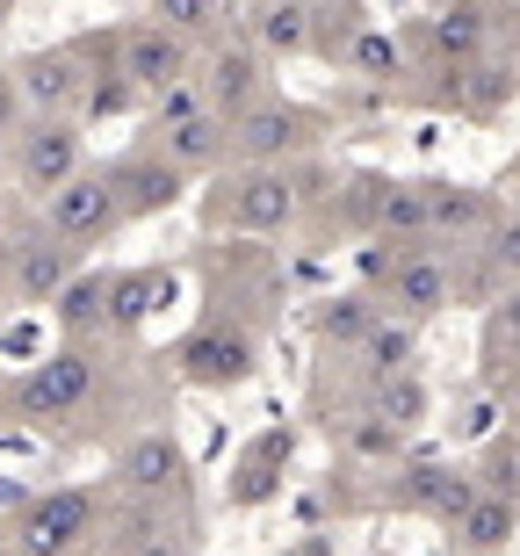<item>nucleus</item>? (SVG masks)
<instances>
[{"instance_id": "nucleus-6", "label": "nucleus", "mask_w": 520, "mask_h": 556, "mask_svg": "<svg viewBox=\"0 0 520 556\" xmlns=\"http://www.w3.org/2000/svg\"><path fill=\"white\" fill-rule=\"evenodd\" d=\"M37 210H43V231H51V239H65V247H80V253L124 231L116 174H109V166H94V160H87V166H80V174H73L65 188H51V195H43Z\"/></svg>"}, {"instance_id": "nucleus-10", "label": "nucleus", "mask_w": 520, "mask_h": 556, "mask_svg": "<svg viewBox=\"0 0 520 556\" xmlns=\"http://www.w3.org/2000/svg\"><path fill=\"white\" fill-rule=\"evenodd\" d=\"M326 138V124H318L304 102H253L246 116H231V166H290L296 152H312V144Z\"/></svg>"}, {"instance_id": "nucleus-28", "label": "nucleus", "mask_w": 520, "mask_h": 556, "mask_svg": "<svg viewBox=\"0 0 520 556\" xmlns=\"http://www.w3.org/2000/svg\"><path fill=\"white\" fill-rule=\"evenodd\" d=\"M369 413L391 419L397 433H413L419 419H427V383H419L413 369H405V376H376V383H369Z\"/></svg>"}, {"instance_id": "nucleus-12", "label": "nucleus", "mask_w": 520, "mask_h": 556, "mask_svg": "<svg viewBox=\"0 0 520 556\" xmlns=\"http://www.w3.org/2000/svg\"><path fill=\"white\" fill-rule=\"evenodd\" d=\"M354 231L369 239H427V181H397V174H354L340 188Z\"/></svg>"}, {"instance_id": "nucleus-15", "label": "nucleus", "mask_w": 520, "mask_h": 556, "mask_svg": "<svg viewBox=\"0 0 520 556\" xmlns=\"http://www.w3.org/2000/svg\"><path fill=\"white\" fill-rule=\"evenodd\" d=\"M152 152H167L181 174H225L231 166V124L217 109H195L181 124H160L152 130Z\"/></svg>"}, {"instance_id": "nucleus-20", "label": "nucleus", "mask_w": 520, "mask_h": 556, "mask_svg": "<svg viewBox=\"0 0 520 556\" xmlns=\"http://www.w3.org/2000/svg\"><path fill=\"white\" fill-rule=\"evenodd\" d=\"M499 225V203L484 188H462V181H427V239H484Z\"/></svg>"}, {"instance_id": "nucleus-11", "label": "nucleus", "mask_w": 520, "mask_h": 556, "mask_svg": "<svg viewBox=\"0 0 520 556\" xmlns=\"http://www.w3.org/2000/svg\"><path fill=\"white\" fill-rule=\"evenodd\" d=\"M116 65H124V80L138 87V102L152 109L181 80H195V43H188L181 29H167V22H130V29H116Z\"/></svg>"}, {"instance_id": "nucleus-4", "label": "nucleus", "mask_w": 520, "mask_h": 556, "mask_svg": "<svg viewBox=\"0 0 520 556\" xmlns=\"http://www.w3.org/2000/svg\"><path fill=\"white\" fill-rule=\"evenodd\" d=\"M109 484H116V506H145L152 514V506H181L188 484H195V470H188V448L167 427H145V433H130L124 448H116Z\"/></svg>"}, {"instance_id": "nucleus-36", "label": "nucleus", "mask_w": 520, "mask_h": 556, "mask_svg": "<svg viewBox=\"0 0 520 556\" xmlns=\"http://www.w3.org/2000/svg\"><path fill=\"white\" fill-rule=\"evenodd\" d=\"M282 556H304V549H282Z\"/></svg>"}, {"instance_id": "nucleus-34", "label": "nucleus", "mask_w": 520, "mask_h": 556, "mask_svg": "<svg viewBox=\"0 0 520 556\" xmlns=\"http://www.w3.org/2000/svg\"><path fill=\"white\" fill-rule=\"evenodd\" d=\"M492 326H499L506 340H520V282H513V289L499 296V311H492Z\"/></svg>"}, {"instance_id": "nucleus-27", "label": "nucleus", "mask_w": 520, "mask_h": 556, "mask_svg": "<svg viewBox=\"0 0 520 556\" xmlns=\"http://www.w3.org/2000/svg\"><path fill=\"white\" fill-rule=\"evenodd\" d=\"M340 65H347L354 80H369V87H391L397 73H405V43H397L391 29H376V22H362V29H354V43L340 51Z\"/></svg>"}, {"instance_id": "nucleus-19", "label": "nucleus", "mask_w": 520, "mask_h": 556, "mask_svg": "<svg viewBox=\"0 0 520 556\" xmlns=\"http://www.w3.org/2000/svg\"><path fill=\"white\" fill-rule=\"evenodd\" d=\"M484 37H492V15H484L478 0H448V8H434V15L419 22V51L434 65H470L484 51Z\"/></svg>"}, {"instance_id": "nucleus-18", "label": "nucleus", "mask_w": 520, "mask_h": 556, "mask_svg": "<svg viewBox=\"0 0 520 556\" xmlns=\"http://www.w3.org/2000/svg\"><path fill=\"white\" fill-rule=\"evenodd\" d=\"M513 535H520V506L499 492V484H484V492L448 520V542H456L462 556H506Z\"/></svg>"}, {"instance_id": "nucleus-23", "label": "nucleus", "mask_w": 520, "mask_h": 556, "mask_svg": "<svg viewBox=\"0 0 520 556\" xmlns=\"http://www.w3.org/2000/svg\"><path fill=\"white\" fill-rule=\"evenodd\" d=\"M109 282H116L109 268H80L73 282L59 289L51 318H59L65 340H94V332H109Z\"/></svg>"}, {"instance_id": "nucleus-22", "label": "nucleus", "mask_w": 520, "mask_h": 556, "mask_svg": "<svg viewBox=\"0 0 520 556\" xmlns=\"http://www.w3.org/2000/svg\"><path fill=\"white\" fill-rule=\"evenodd\" d=\"M174 268H124L109 282V332H138L160 304H174Z\"/></svg>"}, {"instance_id": "nucleus-1", "label": "nucleus", "mask_w": 520, "mask_h": 556, "mask_svg": "<svg viewBox=\"0 0 520 556\" xmlns=\"http://www.w3.org/2000/svg\"><path fill=\"white\" fill-rule=\"evenodd\" d=\"M116 514V484H51V492L22 498L8 549L15 556H87L94 535Z\"/></svg>"}, {"instance_id": "nucleus-2", "label": "nucleus", "mask_w": 520, "mask_h": 556, "mask_svg": "<svg viewBox=\"0 0 520 556\" xmlns=\"http://www.w3.org/2000/svg\"><path fill=\"white\" fill-rule=\"evenodd\" d=\"M94 397H102V354H94V340H59L43 362H29L8 383V413L29 419V427H65V419L94 413Z\"/></svg>"}, {"instance_id": "nucleus-24", "label": "nucleus", "mask_w": 520, "mask_h": 556, "mask_svg": "<svg viewBox=\"0 0 520 556\" xmlns=\"http://www.w3.org/2000/svg\"><path fill=\"white\" fill-rule=\"evenodd\" d=\"M253 29H261V51H268V59H304V51H318L312 0H268V8L253 15Z\"/></svg>"}, {"instance_id": "nucleus-31", "label": "nucleus", "mask_w": 520, "mask_h": 556, "mask_svg": "<svg viewBox=\"0 0 520 556\" xmlns=\"http://www.w3.org/2000/svg\"><path fill=\"white\" fill-rule=\"evenodd\" d=\"M29 130V102L15 94V80L0 73V174H8V152H15V138Z\"/></svg>"}, {"instance_id": "nucleus-17", "label": "nucleus", "mask_w": 520, "mask_h": 556, "mask_svg": "<svg viewBox=\"0 0 520 556\" xmlns=\"http://www.w3.org/2000/svg\"><path fill=\"white\" fill-rule=\"evenodd\" d=\"M484 484L470 470H456V463H413V470H397V506H413V514H434L441 528L478 498Z\"/></svg>"}, {"instance_id": "nucleus-7", "label": "nucleus", "mask_w": 520, "mask_h": 556, "mask_svg": "<svg viewBox=\"0 0 520 556\" xmlns=\"http://www.w3.org/2000/svg\"><path fill=\"white\" fill-rule=\"evenodd\" d=\"M80 166H87V124L80 116H29V130H22L15 152H8V181H15L29 203H43V195L65 188Z\"/></svg>"}, {"instance_id": "nucleus-25", "label": "nucleus", "mask_w": 520, "mask_h": 556, "mask_svg": "<svg viewBox=\"0 0 520 556\" xmlns=\"http://www.w3.org/2000/svg\"><path fill=\"white\" fill-rule=\"evenodd\" d=\"M376 318H383V296H376V289H347V296H326V304H318L312 332L326 340V348H347L354 354L362 340H369Z\"/></svg>"}, {"instance_id": "nucleus-3", "label": "nucleus", "mask_w": 520, "mask_h": 556, "mask_svg": "<svg viewBox=\"0 0 520 556\" xmlns=\"http://www.w3.org/2000/svg\"><path fill=\"white\" fill-rule=\"evenodd\" d=\"M383 247H391L376 261V296H383V311L427 326V318H441V311L456 304V268H448V253H441L434 239H383Z\"/></svg>"}, {"instance_id": "nucleus-29", "label": "nucleus", "mask_w": 520, "mask_h": 556, "mask_svg": "<svg viewBox=\"0 0 520 556\" xmlns=\"http://www.w3.org/2000/svg\"><path fill=\"white\" fill-rule=\"evenodd\" d=\"M152 22H167V29H181L188 43H210L217 37V22H225V8L217 0H145Z\"/></svg>"}, {"instance_id": "nucleus-5", "label": "nucleus", "mask_w": 520, "mask_h": 556, "mask_svg": "<svg viewBox=\"0 0 520 556\" xmlns=\"http://www.w3.org/2000/svg\"><path fill=\"white\" fill-rule=\"evenodd\" d=\"M296 210H304V188L290 166H231V174H217V195L203 217L225 231H282Z\"/></svg>"}, {"instance_id": "nucleus-30", "label": "nucleus", "mask_w": 520, "mask_h": 556, "mask_svg": "<svg viewBox=\"0 0 520 556\" xmlns=\"http://www.w3.org/2000/svg\"><path fill=\"white\" fill-rule=\"evenodd\" d=\"M484 261H492V275L520 282V210H499V225L484 231Z\"/></svg>"}, {"instance_id": "nucleus-32", "label": "nucleus", "mask_w": 520, "mask_h": 556, "mask_svg": "<svg viewBox=\"0 0 520 556\" xmlns=\"http://www.w3.org/2000/svg\"><path fill=\"white\" fill-rule=\"evenodd\" d=\"M347 441H354V448H362V455H397V441H405V433H397L391 419H376V413H369V419H362V427L347 433Z\"/></svg>"}, {"instance_id": "nucleus-35", "label": "nucleus", "mask_w": 520, "mask_h": 556, "mask_svg": "<svg viewBox=\"0 0 520 556\" xmlns=\"http://www.w3.org/2000/svg\"><path fill=\"white\" fill-rule=\"evenodd\" d=\"M8 311H15V296H8V282H0V326H8Z\"/></svg>"}, {"instance_id": "nucleus-8", "label": "nucleus", "mask_w": 520, "mask_h": 556, "mask_svg": "<svg viewBox=\"0 0 520 556\" xmlns=\"http://www.w3.org/2000/svg\"><path fill=\"white\" fill-rule=\"evenodd\" d=\"M261 369V348H253L246 326H225V318H203L195 332L174 340V376L188 391H239Z\"/></svg>"}, {"instance_id": "nucleus-16", "label": "nucleus", "mask_w": 520, "mask_h": 556, "mask_svg": "<svg viewBox=\"0 0 520 556\" xmlns=\"http://www.w3.org/2000/svg\"><path fill=\"white\" fill-rule=\"evenodd\" d=\"M203 80V94H210V109L217 116H246L253 102H268V73H261V51H246V43H217L210 51V65L195 73Z\"/></svg>"}, {"instance_id": "nucleus-26", "label": "nucleus", "mask_w": 520, "mask_h": 556, "mask_svg": "<svg viewBox=\"0 0 520 556\" xmlns=\"http://www.w3.org/2000/svg\"><path fill=\"white\" fill-rule=\"evenodd\" d=\"M354 354H362V376H369V383H376V376H405L419 362V326H413V318H397V311H383Z\"/></svg>"}, {"instance_id": "nucleus-9", "label": "nucleus", "mask_w": 520, "mask_h": 556, "mask_svg": "<svg viewBox=\"0 0 520 556\" xmlns=\"http://www.w3.org/2000/svg\"><path fill=\"white\" fill-rule=\"evenodd\" d=\"M8 80L29 102V116H80L87 80H94V51H87V37L80 43H43V51L8 65Z\"/></svg>"}, {"instance_id": "nucleus-33", "label": "nucleus", "mask_w": 520, "mask_h": 556, "mask_svg": "<svg viewBox=\"0 0 520 556\" xmlns=\"http://www.w3.org/2000/svg\"><path fill=\"white\" fill-rule=\"evenodd\" d=\"M124 556H195V549H188L181 535H138V542H130Z\"/></svg>"}, {"instance_id": "nucleus-14", "label": "nucleus", "mask_w": 520, "mask_h": 556, "mask_svg": "<svg viewBox=\"0 0 520 556\" xmlns=\"http://www.w3.org/2000/svg\"><path fill=\"white\" fill-rule=\"evenodd\" d=\"M116 174V203H124V225H145V217H167L174 203L188 195V181L195 174H181V166L167 160V152H152V144H138V152H124V160L109 166Z\"/></svg>"}, {"instance_id": "nucleus-13", "label": "nucleus", "mask_w": 520, "mask_h": 556, "mask_svg": "<svg viewBox=\"0 0 520 556\" xmlns=\"http://www.w3.org/2000/svg\"><path fill=\"white\" fill-rule=\"evenodd\" d=\"M87 253L65 247V239H51V231H22V239H0V282H8V296L15 304H59V289L80 275Z\"/></svg>"}, {"instance_id": "nucleus-21", "label": "nucleus", "mask_w": 520, "mask_h": 556, "mask_svg": "<svg viewBox=\"0 0 520 556\" xmlns=\"http://www.w3.org/2000/svg\"><path fill=\"white\" fill-rule=\"evenodd\" d=\"M290 455H296V433H290V427H268V433H261V441L239 455L231 506H268V498L282 492V470H290Z\"/></svg>"}]
</instances>
